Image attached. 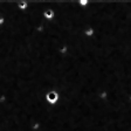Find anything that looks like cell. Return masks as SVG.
I'll return each instance as SVG.
<instances>
[{"label": "cell", "instance_id": "obj_1", "mask_svg": "<svg viewBox=\"0 0 131 131\" xmlns=\"http://www.w3.org/2000/svg\"><path fill=\"white\" fill-rule=\"evenodd\" d=\"M57 97H59V96H57V94L55 93V91H50V93L47 95V100H48L50 103H55V102L57 101Z\"/></svg>", "mask_w": 131, "mask_h": 131}, {"label": "cell", "instance_id": "obj_2", "mask_svg": "<svg viewBox=\"0 0 131 131\" xmlns=\"http://www.w3.org/2000/svg\"><path fill=\"white\" fill-rule=\"evenodd\" d=\"M45 16H46V18H49V19H50V18L53 16V11H50V9H49V11L45 12Z\"/></svg>", "mask_w": 131, "mask_h": 131}, {"label": "cell", "instance_id": "obj_3", "mask_svg": "<svg viewBox=\"0 0 131 131\" xmlns=\"http://www.w3.org/2000/svg\"><path fill=\"white\" fill-rule=\"evenodd\" d=\"M19 7L21 8V9H24V8L27 7V4L26 3H19Z\"/></svg>", "mask_w": 131, "mask_h": 131}, {"label": "cell", "instance_id": "obj_4", "mask_svg": "<svg viewBox=\"0 0 131 131\" xmlns=\"http://www.w3.org/2000/svg\"><path fill=\"white\" fill-rule=\"evenodd\" d=\"M6 101V96L5 95H1L0 96V103H4Z\"/></svg>", "mask_w": 131, "mask_h": 131}, {"label": "cell", "instance_id": "obj_5", "mask_svg": "<svg viewBox=\"0 0 131 131\" xmlns=\"http://www.w3.org/2000/svg\"><path fill=\"white\" fill-rule=\"evenodd\" d=\"M4 24H5V18H4V16H0V26Z\"/></svg>", "mask_w": 131, "mask_h": 131}, {"label": "cell", "instance_id": "obj_6", "mask_svg": "<svg viewBox=\"0 0 131 131\" xmlns=\"http://www.w3.org/2000/svg\"><path fill=\"white\" fill-rule=\"evenodd\" d=\"M66 50H67V48H66V47H63V48L61 49V53H66Z\"/></svg>", "mask_w": 131, "mask_h": 131}, {"label": "cell", "instance_id": "obj_7", "mask_svg": "<svg viewBox=\"0 0 131 131\" xmlns=\"http://www.w3.org/2000/svg\"><path fill=\"white\" fill-rule=\"evenodd\" d=\"M81 5H87V1H85V0H82V1H81Z\"/></svg>", "mask_w": 131, "mask_h": 131}, {"label": "cell", "instance_id": "obj_8", "mask_svg": "<svg viewBox=\"0 0 131 131\" xmlns=\"http://www.w3.org/2000/svg\"><path fill=\"white\" fill-rule=\"evenodd\" d=\"M87 34H88V35H90V34H93V30H88Z\"/></svg>", "mask_w": 131, "mask_h": 131}]
</instances>
